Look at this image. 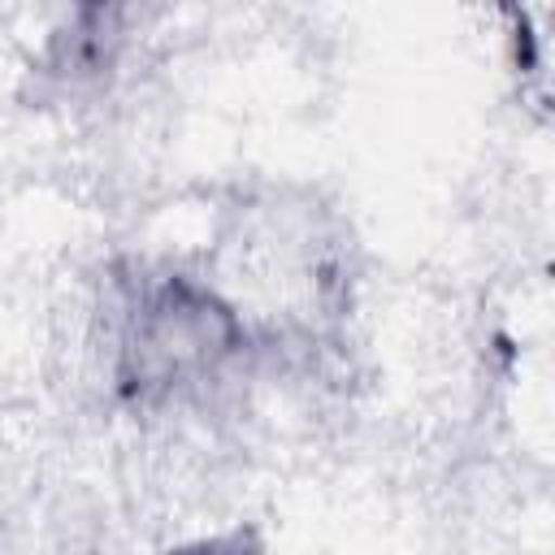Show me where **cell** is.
Segmentation results:
<instances>
[{
  "mask_svg": "<svg viewBox=\"0 0 555 555\" xmlns=\"http://www.w3.org/2000/svg\"><path fill=\"white\" fill-rule=\"evenodd\" d=\"M238 551V546H234ZM230 546H221V542H204V546H195V551H178V555H234Z\"/></svg>",
  "mask_w": 555,
  "mask_h": 555,
  "instance_id": "obj_2",
  "label": "cell"
},
{
  "mask_svg": "<svg viewBox=\"0 0 555 555\" xmlns=\"http://www.w3.org/2000/svg\"><path fill=\"white\" fill-rule=\"evenodd\" d=\"M234 338V321L208 295L165 286L134 330V382H178L195 369H212Z\"/></svg>",
  "mask_w": 555,
  "mask_h": 555,
  "instance_id": "obj_1",
  "label": "cell"
}]
</instances>
